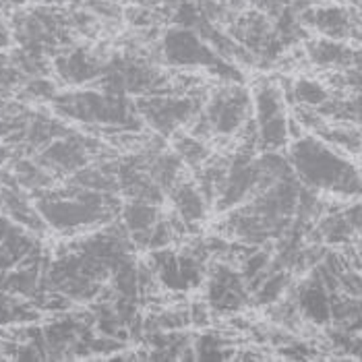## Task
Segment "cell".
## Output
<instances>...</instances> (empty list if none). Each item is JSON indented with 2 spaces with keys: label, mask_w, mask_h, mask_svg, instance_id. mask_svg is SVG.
Here are the masks:
<instances>
[{
  "label": "cell",
  "mask_w": 362,
  "mask_h": 362,
  "mask_svg": "<svg viewBox=\"0 0 362 362\" xmlns=\"http://www.w3.org/2000/svg\"><path fill=\"white\" fill-rule=\"evenodd\" d=\"M294 176L313 191H325L346 199H362V172L334 145L317 137H298L290 147Z\"/></svg>",
  "instance_id": "obj_1"
},
{
  "label": "cell",
  "mask_w": 362,
  "mask_h": 362,
  "mask_svg": "<svg viewBox=\"0 0 362 362\" xmlns=\"http://www.w3.org/2000/svg\"><path fill=\"white\" fill-rule=\"evenodd\" d=\"M52 102H54L56 114L66 116V118H75L81 122L131 127V120H133V108L127 102L124 93L81 91V93L56 95Z\"/></svg>",
  "instance_id": "obj_2"
},
{
  "label": "cell",
  "mask_w": 362,
  "mask_h": 362,
  "mask_svg": "<svg viewBox=\"0 0 362 362\" xmlns=\"http://www.w3.org/2000/svg\"><path fill=\"white\" fill-rule=\"evenodd\" d=\"M164 56L170 64L176 66H207L216 73H220L222 77L228 79H240L238 71L234 66H230L223 56L216 52V48L199 33L195 29L185 28V25H176L164 35V44H162Z\"/></svg>",
  "instance_id": "obj_3"
},
{
  "label": "cell",
  "mask_w": 362,
  "mask_h": 362,
  "mask_svg": "<svg viewBox=\"0 0 362 362\" xmlns=\"http://www.w3.org/2000/svg\"><path fill=\"white\" fill-rule=\"evenodd\" d=\"M251 114V95L247 89L234 85L220 91L205 108V124L220 135L236 133Z\"/></svg>",
  "instance_id": "obj_4"
},
{
  "label": "cell",
  "mask_w": 362,
  "mask_h": 362,
  "mask_svg": "<svg viewBox=\"0 0 362 362\" xmlns=\"http://www.w3.org/2000/svg\"><path fill=\"white\" fill-rule=\"evenodd\" d=\"M93 143L75 133H69L64 139H56L46 145V149L37 156L40 166L54 172H77L87 164V149Z\"/></svg>",
  "instance_id": "obj_5"
},
{
  "label": "cell",
  "mask_w": 362,
  "mask_h": 362,
  "mask_svg": "<svg viewBox=\"0 0 362 362\" xmlns=\"http://www.w3.org/2000/svg\"><path fill=\"white\" fill-rule=\"evenodd\" d=\"M139 112L149 120V124L162 133H172L176 127L187 122L197 114L193 100H170V98H149L137 104Z\"/></svg>",
  "instance_id": "obj_6"
},
{
  "label": "cell",
  "mask_w": 362,
  "mask_h": 362,
  "mask_svg": "<svg viewBox=\"0 0 362 362\" xmlns=\"http://www.w3.org/2000/svg\"><path fill=\"white\" fill-rule=\"evenodd\" d=\"M300 21L319 31L323 37H332V40H346L354 33L356 28L352 13L339 4H323V6L308 8L300 15Z\"/></svg>",
  "instance_id": "obj_7"
},
{
  "label": "cell",
  "mask_w": 362,
  "mask_h": 362,
  "mask_svg": "<svg viewBox=\"0 0 362 362\" xmlns=\"http://www.w3.org/2000/svg\"><path fill=\"white\" fill-rule=\"evenodd\" d=\"M332 296L325 284L313 276L298 290V313L315 325H327L332 321Z\"/></svg>",
  "instance_id": "obj_8"
},
{
  "label": "cell",
  "mask_w": 362,
  "mask_h": 362,
  "mask_svg": "<svg viewBox=\"0 0 362 362\" xmlns=\"http://www.w3.org/2000/svg\"><path fill=\"white\" fill-rule=\"evenodd\" d=\"M245 298L243 278L228 267H218L209 281V303L220 310H236L245 305Z\"/></svg>",
  "instance_id": "obj_9"
},
{
  "label": "cell",
  "mask_w": 362,
  "mask_h": 362,
  "mask_svg": "<svg viewBox=\"0 0 362 362\" xmlns=\"http://www.w3.org/2000/svg\"><path fill=\"white\" fill-rule=\"evenodd\" d=\"M58 75L66 81V83H87L98 79L100 75H104V69L100 62H95L91 56L83 50H75L66 56H58L54 60Z\"/></svg>",
  "instance_id": "obj_10"
},
{
  "label": "cell",
  "mask_w": 362,
  "mask_h": 362,
  "mask_svg": "<svg viewBox=\"0 0 362 362\" xmlns=\"http://www.w3.org/2000/svg\"><path fill=\"white\" fill-rule=\"evenodd\" d=\"M308 60L321 69H344L354 62V52L341 42L332 37H319L307 48Z\"/></svg>",
  "instance_id": "obj_11"
},
{
  "label": "cell",
  "mask_w": 362,
  "mask_h": 362,
  "mask_svg": "<svg viewBox=\"0 0 362 362\" xmlns=\"http://www.w3.org/2000/svg\"><path fill=\"white\" fill-rule=\"evenodd\" d=\"M172 201H174V207H176V214L185 220L187 223L199 222L205 218V207H207V201L203 191H199L195 185H178L174 191H172Z\"/></svg>",
  "instance_id": "obj_12"
},
{
  "label": "cell",
  "mask_w": 362,
  "mask_h": 362,
  "mask_svg": "<svg viewBox=\"0 0 362 362\" xmlns=\"http://www.w3.org/2000/svg\"><path fill=\"white\" fill-rule=\"evenodd\" d=\"M122 222H124V228L133 234V238H139L143 234H147L160 220H158L156 207L149 201L135 199V201H131V203L124 205V209H122Z\"/></svg>",
  "instance_id": "obj_13"
},
{
  "label": "cell",
  "mask_w": 362,
  "mask_h": 362,
  "mask_svg": "<svg viewBox=\"0 0 362 362\" xmlns=\"http://www.w3.org/2000/svg\"><path fill=\"white\" fill-rule=\"evenodd\" d=\"M319 234H321V240L327 245H346L356 236L350 222L346 220L344 211L334 214V216H325L319 223Z\"/></svg>",
  "instance_id": "obj_14"
},
{
  "label": "cell",
  "mask_w": 362,
  "mask_h": 362,
  "mask_svg": "<svg viewBox=\"0 0 362 362\" xmlns=\"http://www.w3.org/2000/svg\"><path fill=\"white\" fill-rule=\"evenodd\" d=\"M13 174L17 182L25 189H48L52 185V176L44 170V166H35L29 160H17Z\"/></svg>",
  "instance_id": "obj_15"
},
{
  "label": "cell",
  "mask_w": 362,
  "mask_h": 362,
  "mask_svg": "<svg viewBox=\"0 0 362 362\" xmlns=\"http://www.w3.org/2000/svg\"><path fill=\"white\" fill-rule=\"evenodd\" d=\"M292 93H294V100L298 104H303L305 108H313V110H319V108H323L329 102V91L321 83L310 81V79L296 81Z\"/></svg>",
  "instance_id": "obj_16"
},
{
  "label": "cell",
  "mask_w": 362,
  "mask_h": 362,
  "mask_svg": "<svg viewBox=\"0 0 362 362\" xmlns=\"http://www.w3.org/2000/svg\"><path fill=\"white\" fill-rule=\"evenodd\" d=\"M323 141H327L329 145H334L337 149H346V151H361L362 149V135L358 131H352V129H325L321 127L319 129Z\"/></svg>",
  "instance_id": "obj_17"
},
{
  "label": "cell",
  "mask_w": 362,
  "mask_h": 362,
  "mask_svg": "<svg viewBox=\"0 0 362 362\" xmlns=\"http://www.w3.org/2000/svg\"><path fill=\"white\" fill-rule=\"evenodd\" d=\"M286 286H288V274L272 272L269 276L261 279V284H257V300L259 303H276L284 294Z\"/></svg>",
  "instance_id": "obj_18"
},
{
  "label": "cell",
  "mask_w": 362,
  "mask_h": 362,
  "mask_svg": "<svg viewBox=\"0 0 362 362\" xmlns=\"http://www.w3.org/2000/svg\"><path fill=\"white\" fill-rule=\"evenodd\" d=\"M176 151H178L180 160L191 162V164L203 162L205 156H207V149L203 147V143L197 137H189V135H185V137H180V139L176 141Z\"/></svg>",
  "instance_id": "obj_19"
},
{
  "label": "cell",
  "mask_w": 362,
  "mask_h": 362,
  "mask_svg": "<svg viewBox=\"0 0 362 362\" xmlns=\"http://www.w3.org/2000/svg\"><path fill=\"white\" fill-rule=\"evenodd\" d=\"M25 95L31 100H54L56 91L54 85L48 79L42 77H33L28 85H25Z\"/></svg>",
  "instance_id": "obj_20"
},
{
  "label": "cell",
  "mask_w": 362,
  "mask_h": 362,
  "mask_svg": "<svg viewBox=\"0 0 362 362\" xmlns=\"http://www.w3.org/2000/svg\"><path fill=\"white\" fill-rule=\"evenodd\" d=\"M344 216H346V220L350 222L352 230H354L356 234H362V203H352V205H348V207L344 209Z\"/></svg>",
  "instance_id": "obj_21"
},
{
  "label": "cell",
  "mask_w": 362,
  "mask_h": 362,
  "mask_svg": "<svg viewBox=\"0 0 362 362\" xmlns=\"http://www.w3.org/2000/svg\"><path fill=\"white\" fill-rule=\"evenodd\" d=\"M11 42H13V31L6 28L4 23H0V52H2L4 48H8Z\"/></svg>",
  "instance_id": "obj_22"
},
{
  "label": "cell",
  "mask_w": 362,
  "mask_h": 362,
  "mask_svg": "<svg viewBox=\"0 0 362 362\" xmlns=\"http://www.w3.org/2000/svg\"><path fill=\"white\" fill-rule=\"evenodd\" d=\"M0 180H2V174H0Z\"/></svg>",
  "instance_id": "obj_23"
}]
</instances>
